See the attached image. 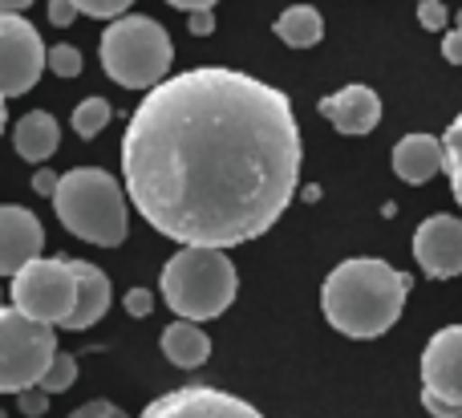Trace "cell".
<instances>
[{
  "instance_id": "21",
  "label": "cell",
  "mask_w": 462,
  "mask_h": 418,
  "mask_svg": "<svg viewBox=\"0 0 462 418\" xmlns=\"http://www.w3.org/2000/svg\"><path fill=\"white\" fill-rule=\"evenodd\" d=\"M73 382H78V358L57 349V358L49 362L45 378H41V390H45V395H61V390H69Z\"/></svg>"
},
{
  "instance_id": "2",
  "label": "cell",
  "mask_w": 462,
  "mask_h": 418,
  "mask_svg": "<svg viewBox=\"0 0 462 418\" xmlns=\"http://www.w3.org/2000/svg\"><path fill=\"white\" fill-rule=\"evenodd\" d=\"M410 284L414 281L406 273H398L393 265H385V260L353 256L341 260L325 276L320 309H325V321L337 333H345L353 341H374L398 325L410 297Z\"/></svg>"
},
{
  "instance_id": "17",
  "label": "cell",
  "mask_w": 462,
  "mask_h": 418,
  "mask_svg": "<svg viewBox=\"0 0 462 418\" xmlns=\"http://www.w3.org/2000/svg\"><path fill=\"white\" fill-rule=\"evenodd\" d=\"M159 346H162V354H167V362L179 366V370H199V366L211 358V338L195 321L167 325Z\"/></svg>"
},
{
  "instance_id": "7",
  "label": "cell",
  "mask_w": 462,
  "mask_h": 418,
  "mask_svg": "<svg viewBox=\"0 0 462 418\" xmlns=\"http://www.w3.org/2000/svg\"><path fill=\"white\" fill-rule=\"evenodd\" d=\"M13 309H21L29 321L53 325L61 330L73 317L78 305V273H73L69 256H41L29 268L13 276V289H8Z\"/></svg>"
},
{
  "instance_id": "8",
  "label": "cell",
  "mask_w": 462,
  "mask_h": 418,
  "mask_svg": "<svg viewBox=\"0 0 462 418\" xmlns=\"http://www.w3.org/2000/svg\"><path fill=\"white\" fill-rule=\"evenodd\" d=\"M422 406L434 418H462V325H447L426 341Z\"/></svg>"
},
{
  "instance_id": "29",
  "label": "cell",
  "mask_w": 462,
  "mask_h": 418,
  "mask_svg": "<svg viewBox=\"0 0 462 418\" xmlns=\"http://www.w3.org/2000/svg\"><path fill=\"white\" fill-rule=\"evenodd\" d=\"M57 183H61V175H57V171H49V167H41L37 175H32V191H37V195H49V200L57 195Z\"/></svg>"
},
{
  "instance_id": "26",
  "label": "cell",
  "mask_w": 462,
  "mask_h": 418,
  "mask_svg": "<svg viewBox=\"0 0 462 418\" xmlns=\"http://www.w3.org/2000/svg\"><path fill=\"white\" fill-rule=\"evenodd\" d=\"M122 309H126L130 317H146L154 309V293L151 289H130L126 297H122Z\"/></svg>"
},
{
  "instance_id": "16",
  "label": "cell",
  "mask_w": 462,
  "mask_h": 418,
  "mask_svg": "<svg viewBox=\"0 0 462 418\" xmlns=\"http://www.w3.org/2000/svg\"><path fill=\"white\" fill-rule=\"evenodd\" d=\"M13 146L24 163H45L49 154L61 146V126L53 114L45 110H29L21 122L13 126Z\"/></svg>"
},
{
  "instance_id": "34",
  "label": "cell",
  "mask_w": 462,
  "mask_h": 418,
  "mask_svg": "<svg viewBox=\"0 0 462 418\" xmlns=\"http://www.w3.org/2000/svg\"><path fill=\"white\" fill-rule=\"evenodd\" d=\"M5 122H8V110H5V94H0V130H5Z\"/></svg>"
},
{
  "instance_id": "32",
  "label": "cell",
  "mask_w": 462,
  "mask_h": 418,
  "mask_svg": "<svg viewBox=\"0 0 462 418\" xmlns=\"http://www.w3.org/2000/svg\"><path fill=\"white\" fill-rule=\"evenodd\" d=\"M167 5H171V8H183V13L191 16V13H211L219 0H167Z\"/></svg>"
},
{
  "instance_id": "1",
  "label": "cell",
  "mask_w": 462,
  "mask_h": 418,
  "mask_svg": "<svg viewBox=\"0 0 462 418\" xmlns=\"http://www.w3.org/2000/svg\"><path fill=\"white\" fill-rule=\"evenodd\" d=\"M300 126L284 89L199 65L138 102L122 135V183L138 216L179 248H236L272 232L300 183Z\"/></svg>"
},
{
  "instance_id": "25",
  "label": "cell",
  "mask_w": 462,
  "mask_h": 418,
  "mask_svg": "<svg viewBox=\"0 0 462 418\" xmlns=\"http://www.w3.org/2000/svg\"><path fill=\"white\" fill-rule=\"evenodd\" d=\"M16 406H21V414H24V418H41V414L49 411V395H45L41 386H29L21 398H16Z\"/></svg>"
},
{
  "instance_id": "5",
  "label": "cell",
  "mask_w": 462,
  "mask_h": 418,
  "mask_svg": "<svg viewBox=\"0 0 462 418\" xmlns=\"http://www.w3.org/2000/svg\"><path fill=\"white\" fill-rule=\"evenodd\" d=\"M175 61V45H171L167 29L151 16L126 13L102 33V70L122 89H146L162 86Z\"/></svg>"
},
{
  "instance_id": "14",
  "label": "cell",
  "mask_w": 462,
  "mask_h": 418,
  "mask_svg": "<svg viewBox=\"0 0 462 418\" xmlns=\"http://www.w3.org/2000/svg\"><path fill=\"white\" fill-rule=\"evenodd\" d=\"M393 171H398L402 183H430L439 171H447V151H442V138L434 135H406L393 146Z\"/></svg>"
},
{
  "instance_id": "9",
  "label": "cell",
  "mask_w": 462,
  "mask_h": 418,
  "mask_svg": "<svg viewBox=\"0 0 462 418\" xmlns=\"http://www.w3.org/2000/svg\"><path fill=\"white\" fill-rule=\"evenodd\" d=\"M49 65V49L41 33L24 16H0V94L21 98L37 86Z\"/></svg>"
},
{
  "instance_id": "15",
  "label": "cell",
  "mask_w": 462,
  "mask_h": 418,
  "mask_svg": "<svg viewBox=\"0 0 462 418\" xmlns=\"http://www.w3.org/2000/svg\"><path fill=\"white\" fill-rule=\"evenodd\" d=\"M73 273H78V305H73V317L61 325V330H89L106 317L110 309V276L102 268L86 265V260H69Z\"/></svg>"
},
{
  "instance_id": "23",
  "label": "cell",
  "mask_w": 462,
  "mask_h": 418,
  "mask_svg": "<svg viewBox=\"0 0 462 418\" xmlns=\"http://www.w3.org/2000/svg\"><path fill=\"white\" fill-rule=\"evenodd\" d=\"M49 70H53L57 78H78L81 73V53L73 45H53L49 49Z\"/></svg>"
},
{
  "instance_id": "35",
  "label": "cell",
  "mask_w": 462,
  "mask_h": 418,
  "mask_svg": "<svg viewBox=\"0 0 462 418\" xmlns=\"http://www.w3.org/2000/svg\"><path fill=\"white\" fill-rule=\"evenodd\" d=\"M0 418H5V411H0Z\"/></svg>"
},
{
  "instance_id": "31",
  "label": "cell",
  "mask_w": 462,
  "mask_h": 418,
  "mask_svg": "<svg viewBox=\"0 0 462 418\" xmlns=\"http://www.w3.org/2000/svg\"><path fill=\"white\" fill-rule=\"evenodd\" d=\"M187 29H191L195 37H208V33H216V13H191V16H187Z\"/></svg>"
},
{
  "instance_id": "19",
  "label": "cell",
  "mask_w": 462,
  "mask_h": 418,
  "mask_svg": "<svg viewBox=\"0 0 462 418\" xmlns=\"http://www.w3.org/2000/svg\"><path fill=\"white\" fill-rule=\"evenodd\" d=\"M110 118H114V106L106 102V98H81V102L73 106V130H78L81 138H97L110 126Z\"/></svg>"
},
{
  "instance_id": "13",
  "label": "cell",
  "mask_w": 462,
  "mask_h": 418,
  "mask_svg": "<svg viewBox=\"0 0 462 418\" xmlns=\"http://www.w3.org/2000/svg\"><path fill=\"white\" fill-rule=\"evenodd\" d=\"M320 114L333 122L341 135H369L382 122V98L369 86H345L337 94L320 98Z\"/></svg>"
},
{
  "instance_id": "18",
  "label": "cell",
  "mask_w": 462,
  "mask_h": 418,
  "mask_svg": "<svg viewBox=\"0 0 462 418\" xmlns=\"http://www.w3.org/2000/svg\"><path fill=\"white\" fill-rule=\"evenodd\" d=\"M272 29H276V37L284 41V45H292V49H312L320 37H325V21H320V13L312 5L284 8Z\"/></svg>"
},
{
  "instance_id": "20",
  "label": "cell",
  "mask_w": 462,
  "mask_h": 418,
  "mask_svg": "<svg viewBox=\"0 0 462 418\" xmlns=\"http://www.w3.org/2000/svg\"><path fill=\"white\" fill-rule=\"evenodd\" d=\"M442 151H447L450 191H455V200H458V208H462V114L447 126V135H442Z\"/></svg>"
},
{
  "instance_id": "27",
  "label": "cell",
  "mask_w": 462,
  "mask_h": 418,
  "mask_svg": "<svg viewBox=\"0 0 462 418\" xmlns=\"http://www.w3.org/2000/svg\"><path fill=\"white\" fill-rule=\"evenodd\" d=\"M78 16H81V8L73 5V0H49V21H53L57 29H69Z\"/></svg>"
},
{
  "instance_id": "12",
  "label": "cell",
  "mask_w": 462,
  "mask_h": 418,
  "mask_svg": "<svg viewBox=\"0 0 462 418\" xmlns=\"http://www.w3.org/2000/svg\"><path fill=\"white\" fill-rule=\"evenodd\" d=\"M45 228L29 208H0V276H16L41 260Z\"/></svg>"
},
{
  "instance_id": "28",
  "label": "cell",
  "mask_w": 462,
  "mask_h": 418,
  "mask_svg": "<svg viewBox=\"0 0 462 418\" xmlns=\"http://www.w3.org/2000/svg\"><path fill=\"white\" fill-rule=\"evenodd\" d=\"M69 418H122V411L114 403H86V406H78Z\"/></svg>"
},
{
  "instance_id": "4",
  "label": "cell",
  "mask_w": 462,
  "mask_h": 418,
  "mask_svg": "<svg viewBox=\"0 0 462 418\" xmlns=\"http://www.w3.org/2000/svg\"><path fill=\"white\" fill-rule=\"evenodd\" d=\"M162 301L179 313V321H211L227 313L236 301V265L224 248H179L162 268Z\"/></svg>"
},
{
  "instance_id": "6",
  "label": "cell",
  "mask_w": 462,
  "mask_h": 418,
  "mask_svg": "<svg viewBox=\"0 0 462 418\" xmlns=\"http://www.w3.org/2000/svg\"><path fill=\"white\" fill-rule=\"evenodd\" d=\"M57 358V330L29 321L21 309L0 305V395H24L41 386Z\"/></svg>"
},
{
  "instance_id": "33",
  "label": "cell",
  "mask_w": 462,
  "mask_h": 418,
  "mask_svg": "<svg viewBox=\"0 0 462 418\" xmlns=\"http://www.w3.org/2000/svg\"><path fill=\"white\" fill-rule=\"evenodd\" d=\"M32 0H0V16H21Z\"/></svg>"
},
{
  "instance_id": "22",
  "label": "cell",
  "mask_w": 462,
  "mask_h": 418,
  "mask_svg": "<svg viewBox=\"0 0 462 418\" xmlns=\"http://www.w3.org/2000/svg\"><path fill=\"white\" fill-rule=\"evenodd\" d=\"M73 5L81 8V16H97V21H118V16H126V8L134 5V0H73Z\"/></svg>"
},
{
  "instance_id": "24",
  "label": "cell",
  "mask_w": 462,
  "mask_h": 418,
  "mask_svg": "<svg viewBox=\"0 0 462 418\" xmlns=\"http://www.w3.org/2000/svg\"><path fill=\"white\" fill-rule=\"evenodd\" d=\"M447 5L442 0H422L418 5V21H422V29H430V33H439V29H447Z\"/></svg>"
},
{
  "instance_id": "3",
  "label": "cell",
  "mask_w": 462,
  "mask_h": 418,
  "mask_svg": "<svg viewBox=\"0 0 462 418\" xmlns=\"http://www.w3.org/2000/svg\"><path fill=\"white\" fill-rule=\"evenodd\" d=\"M53 211L78 240H89L97 248H118L130 232V195L122 183L102 167H73L57 183Z\"/></svg>"
},
{
  "instance_id": "30",
  "label": "cell",
  "mask_w": 462,
  "mask_h": 418,
  "mask_svg": "<svg viewBox=\"0 0 462 418\" xmlns=\"http://www.w3.org/2000/svg\"><path fill=\"white\" fill-rule=\"evenodd\" d=\"M442 57H447L450 65H462V29L447 33V41H442Z\"/></svg>"
},
{
  "instance_id": "11",
  "label": "cell",
  "mask_w": 462,
  "mask_h": 418,
  "mask_svg": "<svg viewBox=\"0 0 462 418\" xmlns=\"http://www.w3.org/2000/svg\"><path fill=\"white\" fill-rule=\"evenodd\" d=\"M414 260L426 276L450 281L462 276V219L458 216H430L414 232Z\"/></svg>"
},
{
  "instance_id": "10",
  "label": "cell",
  "mask_w": 462,
  "mask_h": 418,
  "mask_svg": "<svg viewBox=\"0 0 462 418\" xmlns=\"http://www.w3.org/2000/svg\"><path fill=\"white\" fill-rule=\"evenodd\" d=\"M138 418H263L252 403L216 386H183L154 398Z\"/></svg>"
}]
</instances>
